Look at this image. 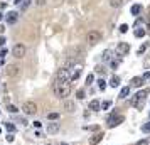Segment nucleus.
<instances>
[{
	"instance_id": "a211bd4d",
	"label": "nucleus",
	"mask_w": 150,
	"mask_h": 145,
	"mask_svg": "<svg viewBox=\"0 0 150 145\" xmlns=\"http://www.w3.org/2000/svg\"><path fill=\"white\" fill-rule=\"evenodd\" d=\"M145 34H147V30H145V29H142V27H137L135 29V37H143Z\"/></svg>"
},
{
	"instance_id": "2eb2a0df",
	"label": "nucleus",
	"mask_w": 150,
	"mask_h": 145,
	"mask_svg": "<svg viewBox=\"0 0 150 145\" xmlns=\"http://www.w3.org/2000/svg\"><path fill=\"white\" fill-rule=\"evenodd\" d=\"M142 84H143V78L142 76H137V78L132 79V86H135V88H140Z\"/></svg>"
},
{
	"instance_id": "423d86ee",
	"label": "nucleus",
	"mask_w": 150,
	"mask_h": 145,
	"mask_svg": "<svg viewBox=\"0 0 150 145\" xmlns=\"http://www.w3.org/2000/svg\"><path fill=\"white\" fill-rule=\"evenodd\" d=\"M22 110H24L25 115H35V113H37V105H35L34 101H25L24 106H22Z\"/></svg>"
},
{
	"instance_id": "e433bc0d",
	"label": "nucleus",
	"mask_w": 150,
	"mask_h": 145,
	"mask_svg": "<svg viewBox=\"0 0 150 145\" xmlns=\"http://www.w3.org/2000/svg\"><path fill=\"white\" fill-rule=\"evenodd\" d=\"M34 127H35V128H41L42 123H41V122H34Z\"/></svg>"
},
{
	"instance_id": "39448f33",
	"label": "nucleus",
	"mask_w": 150,
	"mask_h": 145,
	"mask_svg": "<svg viewBox=\"0 0 150 145\" xmlns=\"http://www.w3.org/2000/svg\"><path fill=\"white\" fill-rule=\"evenodd\" d=\"M56 81L57 83H68L69 81V71L66 68L59 69L57 73H56Z\"/></svg>"
},
{
	"instance_id": "37998d69",
	"label": "nucleus",
	"mask_w": 150,
	"mask_h": 145,
	"mask_svg": "<svg viewBox=\"0 0 150 145\" xmlns=\"http://www.w3.org/2000/svg\"><path fill=\"white\" fill-rule=\"evenodd\" d=\"M2 19H4V14H2V12H0V21H2Z\"/></svg>"
},
{
	"instance_id": "20e7f679",
	"label": "nucleus",
	"mask_w": 150,
	"mask_h": 145,
	"mask_svg": "<svg viewBox=\"0 0 150 145\" xmlns=\"http://www.w3.org/2000/svg\"><path fill=\"white\" fill-rule=\"evenodd\" d=\"M12 54H14L17 59H22V57H25V54H27V47H25L24 44H15L14 49H12Z\"/></svg>"
},
{
	"instance_id": "aec40b11",
	"label": "nucleus",
	"mask_w": 150,
	"mask_h": 145,
	"mask_svg": "<svg viewBox=\"0 0 150 145\" xmlns=\"http://www.w3.org/2000/svg\"><path fill=\"white\" fill-rule=\"evenodd\" d=\"M110 83H111V86H113V88H116V86L120 84V76H113V78H111V81H110Z\"/></svg>"
},
{
	"instance_id": "f257e3e1",
	"label": "nucleus",
	"mask_w": 150,
	"mask_h": 145,
	"mask_svg": "<svg viewBox=\"0 0 150 145\" xmlns=\"http://www.w3.org/2000/svg\"><path fill=\"white\" fill-rule=\"evenodd\" d=\"M71 93V84L69 83H56L54 84V95L61 100H66Z\"/></svg>"
},
{
	"instance_id": "f3484780",
	"label": "nucleus",
	"mask_w": 150,
	"mask_h": 145,
	"mask_svg": "<svg viewBox=\"0 0 150 145\" xmlns=\"http://www.w3.org/2000/svg\"><path fill=\"white\" fill-rule=\"evenodd\" d=\"M122 5H123V0H110V7L118 8V7H122Z\"/></svg>"
},
{
	"instance_id": "f03ea898",
	"label": "nucleus",
	"mask_w": 150,
	"mask_h": 145,
	"mask_svg": "<svg viewBox=\"0 0 150 145\" xmlns=\"http://www.w3.org/2000/svg\"><path fill=\"white\" fill-rule=\"evenodd\" d=\"M101 41V32L100 30H89L88 35H86V42L91 44V46H95L98 42Z\"/></svg>"
},
{
	"instance_id": "dca6fc26",
	"label": "nucleus",
	"mask_w": 150,
	"mask_h": 145,
	"mask_svg": "<svg viewBox=\"0 0 150 145\" xmlns=\"http://www.w3.org/2000/svg\"><path fill=\"white\" fill-rule=\"evenodd\" d=\"M130 12H132V15H138L140 12H142V5H138V4H135V5H132V8H130Z\"/></svg>"
},
{
	"instance_id": "1a4fd4ad",
	"label": "nucleus",
	"mask_w": 150,
	"mask_h": 145,
	"mask_svg": "<svg viewBox=\"0 0 150 145\" xmlns=\"http://www.w3.org/2000/svg\"><path fill=\"white\" fill-rule=\"evenodd\" d=\"M116 52H118L120 56L128 54V52H130V46H128V42H120V44L116 46Z\"/></svg>"
},
{
	"instance_id": "5701e85b",
	"label": "nucleus",
	"mask_w": 150,
	"mask_h": 145,
	"mask_svg": "<svg viewBox=\"0 0 150 145\" xmlns=\"http://www.w3.org/2000/svg\"><path fill=\"white\" fill-rule=\"evenodd\" d=\"M7 111H8V113H17L19 108H17L15 105H7Z\"/></svg>"
},
{
	"instance_id": "c756f323",
	"label": "nucleus",
	"mask_w": 150,
	"mask_h": 145,
	"mask_svg": "<svg viewBox=\"0 0 150 145\" xmlns=\"http://www.w3.org/2000/svg\"><path fill=\"white\" fill-rule=\"evenodd\" d=\"M30 2H32V0H24V4H22V10H25V8L30 5Z\"/></svg>"
},
{
	"instance_id": "cd10ccee",
	"label": "nucleus",
	"mask_w": 150,
	"mask_h": 145,
	"mask_svg": "<svg viewBox=\"0 0 150 145\" xmlns=\"http://www.w3.org/2000/svg\"><path fill=\"white\" fill-rule=\"evenodd\" d=\"M93 81H95V76H93V74H88V76H86V84H93Z\"/></svg>"
},
{
	"instance_id": "b1692460",
	"label": "nucleus",
	"mask_w": 150,
	"mask_h": 145,
	"mask_svg": "<svg viewBox=\"0 0 150 145\" xmlns=\"http://www.w3.org/2000/svg\"><path fill=\"white\" fill-rule=\"evenodd\" d=\"M108 59H111V51L106 49V51L103 52V61H108Z\"/></svg>"
},
{
	"instance_id": "6e6552de",
	"label": "nucleus",
	"mask_w": 150,
	"mask_h": 145,
	"mask_svg": "<svg viewBox=\"0 0 150 145\" xmlns=\"http://www.w3.org/2000/svg\"><path fill=\"white\" fill-rule=\"evenodd\" d=\"M62 108H64L66 113H74V111H76V103H74V101H71V100H64Z\"/></svg>"
},
{
	"instance_id": "9b49d317",
	"label": "nucleus",
	"mask_w": 150,
	"mask_h": 145,
	"mask_svg": "<svg viewBox=\"0 0 150 145\" xmlns=\"http://www.w3.org/2000/svg\"><path fill=\"white\" fill-rule=\"evenodd\" d=\"M5 19H7L8 24H15V22H17V19H19V14L12 10V12H8V14L5 15Z\"/></svg>"
},
{
	"instance_id": "393cba45",
	"label": "nucleus",
	"mask_w": 150,
	"mask_h": 145,
	"mask_svg": "<svg viewBox=\"0 0 150 145\" xmlns=\"http://www.w3.org/2000/svg\"><path fill=\"white\" fill-rule=\"evenodd\" d=\"M5 128H7L10 133H12V132H15V125H14V123H10V122H5Z\"/></svg>"
},
{
	"instance_id": "ea45409f",
	"label": "nucleus",
	"mask_w": 150,
	"mask_h": 145,
	"mask_svg": "<svg viewBox=\"0 0 150 145\" xmlns=\"http://www.w3.org/2000/svg\"><path fill=\"white\" fill-rule=\"evenodd\" d=\"M4 30H5V27H4V25H0V34H4Z\"/></svg>"
},
{
	"instance_id": "4468645a",
	"label": "nucleus",
	"mask_w": 150,
	"mask_h": 145,
	"mask_svg": "<svg viewBox=\"0 0 150 145\" xmlns=\"http://www.w3.org/2000/svg\"><path fill=\"white\" fill-rule=\"evenodd\" d=\"M47 132L51 133V135H54V133H57V132H59V123H49Z\"/></svg>"
},
{
	"instance_id": "0eeeda50",
	"label": "nucleus",
	"mask_w": 150,
	"mask_h": 145,
	"mask_svg": "<svg viewBox=\"0 0 150 145\" xmlns=\"http://www.w3.org/2000/svg\"><path fill=\"white\" fill-rule=\"evenodd\" d=\"M5 73H7V76L10 78H15L21 74V66H17V64H8L7 69H5Z\"/></svg>"
},
{
	"instance_id": "58836bf2",
	"label": "nucleus",
	"mask_w": 150,
	"mask_h": 145,
	"mask_svg": "<svg viewBox=\"0 0 150 145\" xmlns=\"http://www.w3.org/2000/svg\"><path fill=\"white\" fill-rule=\"evenodd\" d=\"M4 44H5V37L2 35V37H0V46H4Z\"/></svg>"
},
{
	"instance_id": "4be33fe9",
	"label": "nucleus",
	"mask_w": 150,
	"mask_h": 145,
	"mask_svg": "<svg viewBox=\"0 0 150 145\" xmlns=\"http://www.w3.org/2000/svg\"><path fill=\"white\" fill-rule=\"evenodd\" d=\"M98 88L101 91H105L106 90V81H105V79H98Z\"/></svg>"
},
{
	"instance_id": "9d476101",
	"label": "nucleus",
	"mask_w": 150,
	"mask_h": 145,
	"mask_svg": "<svg viewBox=\"0 0 150 145\" xmlns=\"http://www.w3.org/2000/svg\"><path fill=\"white\" fill-rule=\"evenodd\" d=\"M143 105H145V98H140V96H137L135 95L133 101H132V106L137 108V110H140V108H143Z\"/></svg>"
},
{
	"instance_id": "7c9ffc66",
	"label": "nucleus",
	"mask_w": 150,
	"mask_h": 145,
	"mask_svg": "<svg viewBox=\"0 0 150 145\" xmlns=\"http://www.w3.org/2000/svg\"><path fill=\"white\" fill-rule=\"evenodd\" d=\"M127 30H128V25H127V24H123V25H120V32H122V34H125Z\"/></svg>"
},
{
	"instance_id": "4c0bfd02",
	"label": "nucleus",
	"mask_w": 150,
	"mask_h": 145,
	"mask_svg": "<svg viewBox=\"0 0 150 145\" xmlns=\"http://www.w3.org/2000/svg\"><path fill=\"white\" fill-rule=\"evenodd\" d=\"M137 145H149V140H142V142H138Z\"/></svg>"
},
{
	"instance_id": "6ab92c4d",
	"label": "nucleus",
	"mask_w": 150,
	"mask_h": 145,
	"mask_svg": "<svg viewBox=\"0 0 150 145\" xmlns=\"http://www.w3.org/2000/svg\"><path fill=\"white\" fill-rule=\"evenodd\" d=\"M128 95H130V88H128V86H125V88H122V91H120V98L123 100V98H127Z\"/></svg>"
},
{
	"instance_id": "f704fd0d",
	"label": "nucleus",
	"mask_w": 150,
	"mask_h": 145,
	"mask_svg": "<svg viewBox=\"0 0 150 145\" xmlns=\"http://www.w3.org/2000/svg\"><path fill=\"white\" fill-rule=\"evenodd\" d=\"M5 138H7V142H14V135H12V133H8Z\"/></svg>"
},
{
	"instance_id": "bb28decb",
	"label": "nucleus",
	"mask_w": 150,
	"mask_h": 145,
	"mask_svg": "<svg viewBox=\"0 0 150 145\" xmlns=\"http://www.w3.org/2000/svg\"><path fill=\"white\" fill-rule=\"evenodd\" d=\"M49 120H59V113H47Z\"/></svg>"
},
{
	"instance_id": "c85d7f7f",
	"label": "nucleus",
	"mask_w": 150,
	"mask_h": 145,
	"mask_svg": "<svg viewBox=\"0 0 150 145\" xmlns=\"http://www.w3.org/2000/svg\"><path fill=\"white\" fill-rule=\"evenodd\" d=\"M145 51H147V44H142V46H140V49H138V51H137V54L140 56V54H143V52H145Z\"/></svg>"
},
{
	"instance_id": "79ce46f5",
	"label": "nucleus",
	"mask_w": 150,
	"mask_h": 145,
	"mask_svg": "<svg viewBox=\"0 0 150 145\" xmlns=\"http://www.w3.org/2000/svg\"><path fill=\"white\" fill-rule=\"evenodd\" d=\"M21 2H22V0H15L14 4H15V5H19V4H21Z\"/></svg>"
},
{
	"instance_id": "c9c22d12",
	"label": "nucleus",
	"mask_w": 150,
	"mask_h": 145,
	"mask_svg": "<svg viewBox=\"0 0 150 145\" xmlns=\"http://www.w3.org/2000/svg\"><path fill=\"white\" fill-rule=\"evenodd\" d=\"M5 54H7V49H0V57H4Z\"/></svg>"
},
{
	"instance_id": "ddd939ff",
	"label": "nucleus",
	"mask_w": 150,
	"mask_h": 145,
	"mask_svg": "<svg viewBox=\"0 0 150 145\" xmlns=\"http://www.w3.org/2000/svg\"><path fill=\"white\" fill-rule=\"evenodd\" d=\"M89 110H91V111L101 110V105H100V101H98V100H93V101H89Z\"/></svg>"
},
{
	"instance_id": "f8f14e48",
	"label": "nucleus",
	"mask_w": 150,
	"mask_h": 145,
	"mask_svg": "<svg viewBox=\"0 0 150 145\" xmlns=\"http://www.w3.org/2000/svg\"><path fill=\"white\" fill-rule=\"evenodd\" d=\"M101 140H103V133H98V135H95V137L89 138V145H98Z\"/></svg>"
},
{
	"instance_id": "72a5a7b5",
	"label": "nucleus",
	"mask_w": 150,
	"mask_h": 145,
	"mask_svg": "<svg viewBox=\"0 0 150 145\" xmlns=\"http://www.w3.org/2000/svg\"><path fill=\"white\" fill-rule=\"evenodd\" d=\"M35 4H37L39 7H42V5H46V0H35Z\"/></svg>"
},
{
	"instance_id": "412c9836",
	"label": "nucleus",
	"mask_w": 150,
	"mask_h": 145,
	"mask_svg": "<svg viewBox=\"0 0 150 145\" xmlns=\"http://www.w3.org/2000/svg\"><path fill=\"white\" fill-rule=\"evenodd\" d=\"M76 98H78V100H84V98H86V91H84V90H78Z\"/></svg>"
},
{
	"instance_id": "a18cd8bd",
	"label": "nucleus",
	"mask_w": 150,
	"mask_h": 145,
	"mask_svg": "<svg viewBox=\"0 0 150 145\" xmlns=\"http://www.w3.org/2000/svg\"><path fill=\"white\" fill-rule=\"evenodd\" d=\"M0 133H2V130H0Z\"/></svg>"
},
{
	"instance_id": "a878e982",
	"label": "nucleus",
	"mask_w": 150,
	"mask_h": 145,
	"mask_svg": "<svg viewBox=\"0 0 150 145\" xmlns=\"http://www.w3.org/2000/svg\"><path fill=\"white\" fill-rule=\"evenodd\" d=\"M110 106H111V101H110V100H105L101 103V110H108Z\"/></svg>"
},
{
	"instance_id": "7ed1b4c3",
	"label": "nucleus",
	"mask_w": 150,
	"mask_h": 145,
	"mask_svg": "<svg viewBox=\"0 0 150 145\" xmlns=\"http://www.w3.org/2000/svg\"><path fill=\"white\" fill-rule=\"evenodd\" d=\"M123 120H125L123 115H118V113L113 111V113L110 115V118H108V127L110 128H115V127H118L120 123H123Z\"/></svg>"
},
{
	"instance_id": "473e14b6",
	"label": "nucleus",
	"mask_w": 150,
	"mask_h": 145,
	"mask_svg": "<svg viewBox=\"0 0 150 145\" xmlns=\"http://www.w3.org/2000/svg\"><path fill=\"white\" fill-rule=\"evenodd\" d=\"M142 130H143V132H150V123H145V125L142 127Z\"/></svg>"
},
{
	"instance_id": "c03bdc74",
	"label": "nucleus",
	"mask_w": 150,
	"mask_h": 145,
	"mask_svg": "<svg viewBox=\"0 0 150 145\" xmlns=\"http://www.w3.org/2000/svg\"><path fill=\"white\" fill-rule=\"evenodd\" d=\"M0 66H2V62H0Z\"/></svg>"
},
{
	"instance_id": "2f4dec72",
	"label": "nucleus",
	"mask_w": 150,
	"mask_h": 145,
	"mask_svg": "<svg viewBox=\"0 0 150 145\" xmlns=\"http://www.w3.org/2000/svg\"><path fill=\"white\" fill-rule=\"evenodd\" d=\"M79 74H81V73H79V71H76L74 74H73V76L69 78V79H71V81H76V79H78V78H79Z\"/></svg>"
},
{
	"instance_id": "a19ab883",
	"label": "nucleus",
	"mask_w": 150,
	"mask_h": 145,
	"mask_svg": "<svg viewBox=\"0 0 150 145\" xmlns=\"http://www.w3.org/2000/svg\"><path fill=\"white\" fill-rule=\"evenodd\" d=\"M2 8H5V4H2V2H0V10H2Z\"/></svg>"
}]
</instances>
